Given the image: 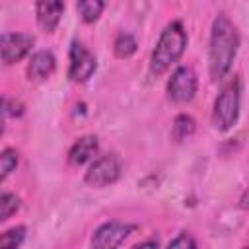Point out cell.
Here are the masks:
<instances>
[{"label": "cell", "mask_w": 249, "mask_h": 249, "mask_svg": "<svg viewBox=\"0 0 249 249\" xmlns=\"http://www.w3.org/2000/svg\"><path fill=\"white\" fill-rule=\"evenodd\" d=\"M241 45L239 29L226 12H218L212 19L210 41H208V70L212 82H222L237 56Z\"/></svg>", "instance_id": "obj_1"}, {"label": "cell", "mask_w": 249, "mask_h": 249, "mask_svg": "<svg viewBox=\"0 0 249 249\" xmlns=\"http://www.w3.org/2000/svg\"><path fill=\"white\" fill-rule=\"evenodd\" d=\"M187 43H189V35H187V29H185L183 21L181 19L169 21L161 29L160 39H158V43H156V47L152 51L150 74L156 76V78L165 74L181 58V54L187 49Z\"/></svg>", "instance_id": "obj_2"}, {"label": "cell", "mask_w": 249, "mask_h": 249, "mask_svg": "<svg viewBox=\"0 0 249 249\" xmlns=\"http://www.w3.org/2000/svg\"><path fill=\"white\" fill-rule=\"evenodd\" d=\"M241 91H243V82L235 74L222 86L220 93L216 95L212 107V124L218 132H228L237 123L241 111Z\"/></svg>", "instance_id": "obj_3"}, {"label": "cell", "mask_w": 249, "mask_h": 249, "mask_svg": "<svg viewBox=\"0 0 249 249\" xmlns=\"http://www.w3.org/2000/svg\"><path fill=\"white\" fill-rule=\"evenodd\" d=\"M123 169H124L123 158L117 152H107L103 156L93 158L88 171L84 173V183L89 187H95V189L109 187L121 179Z\"/></svg>", "instance_id": "obj_4"}, {"label": "cell", "mask_w": 249, "mask_h": 249, "mask_svg": "<svg viewBox=\"0 0 249 249\" xmlns=\"http://www.w3.org/2000/svg\"><path fill=\"white\" fill-rule=\"evenodd\" d=\"M95 68H97L95 54L80 39H74L68 49V78L74 84H84L93 76Z\"/></svg>", "instance_id": "obj_5"}, {"label": "cell", "mask_w": 249, "mask_h": 249, "mask_svg": "<svg viewBox=\"0 0 249 249\" xmlns=\"http://www.w3.org/2000/svg\"><path fill=\"white\" fill-rule=\"evenodd\" d=\"M136 230V224L123 220H107L95 228L91 235V249H119L128 235Z\"/></svg>", "instance_id": "obj_6"}, {"label": "cell", "mask_w": 249, "mask_h": 249, "mask_svg": "<svg viewBox=\"0 0 249 249\" xmlns=\"http://www.w3.org/2000/svg\"><path fill=\"white\" fill-rule=\"evenodd\" d=\"M196 88H198V80H196V72L193 70V66L181 64L177 66L165 86L167 97L175 103H189L195 95H196Z\"/></svg>", "instance_id": "obj_7"}, {"label": "cell", "mask_w": 249, "mask_h": 249, "mask_svg": "<svg viewBox=\"0 0 249 249\" xmlns=\"http://www.w3.org/2000/svg\"><path fill=\"white\" fill-rule=\"evenodd\" d=\"M35 39L29 33L21 31H6L0 35V60L4 64H16L23 60L33 47Z\"/></svg>", "instance_id": "obj_8"}, {"label": "cell", "mask_w": 249, "mask_h": 249, "mask_svg": "<svg viewBox=\"0 0 249 249\" xmlns=\"http://www.w3.org/2000/svg\"><path fill=\"white\" fill-rule=\"evenodd\" d=\"M99 150V140L95 134H84L78 140H74V144L68 150V163L74 167H80L88 161L93 160V156Z\"/></svg>", "instance_id": "obj_9"}, {"label": "cell", "mask_w": 249, "mask_h": 249, "mask_svg": "<svg viewBox=\"0 0 249 249\" xmlns=\"http://www.w3.org/2000/svg\"><path fill=\"white\" fill-rule=\"evenodd\" d=\"M54 68H56V58L51 51H45V49L35 51L27 62V76L33 82H43V80L51 78Z\"/></svg>", "instance_id": "obj_10"}, {"label": "cell", "mask_w": 249, "mask_h": 249, "mask_svg": "<svg viewBox=\"0 0 249 249\" xmlns=\"http://www.w3.org/2000/svg\"><path fill=\"white\" fill-rule=\"evenodd\" d=\"M62 12H64V2H37L35 4V18H37V23L47 31V33H53L56 29V25L60 23V18H62Z\"/></svg>", "instance_id": "obj_11"}, {"label": "cell", "mask_w": 249, "mask_h": 249, "mask_svg": "<svg viewBox=\"0 0 249 249\" xmlns=\"http://www.w3.org/2000/svg\"><path fill=\"white\" fill-rule=\"evenodd\" d=\"M196 130V121L189 113H179L171 123V138L175 142H183L191 138Z\"/></svg>", "instance_id": "obj_12"}, {"label": "cell", "mask_w": 249, "mask_h": 249, "mask_svg": "<svg viewBox=\"0 0 249 249\" xmlns=\"http://www.w3.org/2000/svg\"><path fill=\"white\" fill-rule=\"evenodd\" d=\"M138 49V41L132 33L128 31H119L113 39V53L117 58H128L136 53Z\"/></svg>", "instance_id": "obj_13"}, {"label": "cell", "mask_w": 249, "mask_h": 249, "mask_svg": "<svg viewBox=\"0 0 249 249\" xmlns=\"http://www.w3.org/2000/svg\"><path fill=\"white\" fill-rule=\"evenodd\" d=\"M27 237L25 226H12L4 231H0V249H19Z\"/></svg>", "instance_id": "obj_14"}, {"label": "cell", "mask_w": 249, "mask_h": 249, "mask_svg": "<svg viewBox=\"0 0 249 249\" xmlns=\"http://www.w3.org/2000/svg\"><path fill=\"white\" fill-rule=\"evenodd\" d=\"M103 8H105V2H101V0H80L76 4V12L80 14L82 21H86V23L97 21Z\"/></svg>", "instance_id": "obj_15"}, {"label": "cell", "mask_w": 249, "mask_h": 249, "mask_svg": "<svg viewBox=\"0 0 249 249\" xmlns=\"http://www.w3.org/2000/svg\"><path fill=\"white\" fill-rule=\"evenodd\" d=\"M21 206V200L16 193L10 191H0V224L12 218Z\"/></svg>", "instance_id": "obj_16"}, {"label": "cell", "mask_w": 249, "mask_h": 249, "mask_svg": "<svg viewBox=\"0 0 249 249\" xmlns=\"http://www.w3.org/2000/svg\"><path fill=\"white\" fill-rule=\"evenodd\" d=\"M18 163H19V156L14 148L0 150V183L6 181V177L18 167Z\"/></svg>", "instance_id": "obj_17"}, {"label": "cell", "mask_w": 249, "mask_h": 249, "mask_svg": "<svg viewBox=\"0 0 249 249\" xmlns=\"http://www.w3.org/2000/svg\"><path fill=\"white\" fill-rule=\"evenodd\" d=\"M23 113V103L16 97H0V115L2 117H19Z\"/></svg>", "instance_id": "obj_18"}, {"label": "cell", "mask_w": 249, "mask_h": 249, "mask_svg": "<svg viewBox=\"0 0 249 249\" xmlns=\"http://www.w3.org/2000/svg\"><path fill=\"white\" fill-rule=\"evenodd\" d=\"M163 249H196V241L189 231H179Z\"/></svg>", "instance_id": "obj_19"}, {"label": "cell", "mask_w": 249, "mask_h": 249, "mask_svg": "<svg viewBox=\"0 0 249 249\" xmlns=\"http://www.w3.org/2000/svg\"><path fill=\"white\" fill-rule=\"evenodd\" d=\"M132 249H160V239L158 237H148V239L136 243Z\"/></svg>", "instance_id": "obj_20"}, {"label": "cell", "mask_w": 249, "mask_h": 249, "mask_svg": "<svg viewBox=\"0 0 249 249\" xmlns=\"http://www.w3.org/2000/svg\"><path fill=\"white\" fill-rule=\"evenodd\" d=\"M4 130H6V121H4V117L0 115V136L4 134Z\"/></svg>", "instance_id": "obj_21"}, {"label": "cell", "mask_w": 249, "mask_h": 249, "mask_svg": "<svg viewBox=\"0 0 249 249\" xmlns=\"http://www.w3.org/2000/svg\"><path fill=\"white\" fill-rule=\"evenodd\" d=\"M241 249H247V247H241Z\"/></svg>", "instance_id": "obj_22"}]
</instances>
